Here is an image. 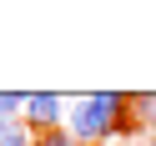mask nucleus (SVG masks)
I'll list each match as a JSON object with an SVG mask.
<instances>
[{"label":"nucleus","instance_id":"nucleus-1","mask_svg":"<svg viewBox=\"0 0 156 146\" xmlns=\"http://www.w3.org/2000/svg\"><path fill=\"white\" fill-rule=\"evenodd\" d=\"M131 96H116V91H101V96H86V101L71 106V136L81 141H101V136L116 131V121L126 116Z\"/></svg>","mask_w":156,"mask_h":146},{"label":"nucleus","instance_id":"nucleus-5","mask_svg":"<svg viewBox=\"0 0 156 146\" xmlns=\"http://www.w3.org/2000/svg\"><path fill=\"white\" fill-rule=\"evenodd\" d=\"M131 106L141 111V121H146V126H156V96H131Z\"/></svg>","mask_w":156,"mask_h":146},{"label":"nucleus","instance_id":"nucleus-2","mask_svg":"<svg viewBox=\"0 0 156 146\" xmlns=\"http://www.w3.org/2000/svg\"><path fill=\"white\" fill-rule=\"evenodd\" d=\"M20 121L35 126V131H51V126L61 121V96H45V91L25 96V116H20Z\"/></svg>","mask_w":156,"mask_h":146},{"label":"nucleus","instance_id":"nucleus-4","mask_svg":"<svg viewBox=\"0 0 156 146\" xmlns=\"http://www.w3.org/2000/svg\"><path fill=\"white\" fill-rule=\"evenodd\" d=\"M20 111H25V96L0 91V121H20Z\"/></svg>","mask_w":156,"mask_h":146},{"label":"nucleus","instance_id":"nucleus-6","mask_svg":"<svg viewBox=\"0 0 156 146\" xmlns=\"http://www.w3.org/2000/svg\"><path fill=\"white\" fill-rule=\"evenodd\" d=\"M35 146H71V136H66V131H51V136H41Z\"/></svg>","mask_w":156,"mask_h":146},{"label":"nucleus","instance_id":"nucleus-3","mask_svg":"<svg viewBox=\"0 0 156 146\" xmlns=\"http://www.w3.org/2000/svg\"><path fill=\"white\" fill-rule=\"evenodd\" d=\"M0 146H30V126L25 121H0Z\"/></svg>","mask_w":156,"mask_h":146}]
</instances>
